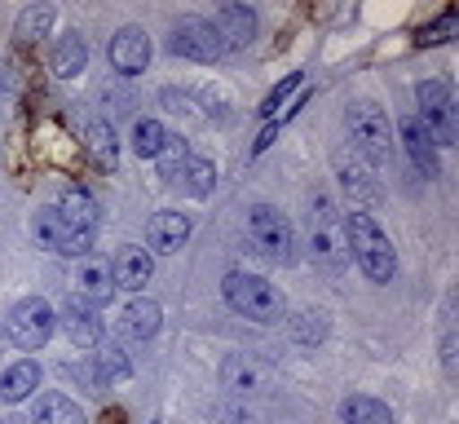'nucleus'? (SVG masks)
I'll return each instance as SVG.
<instances>
[{
  "mask_svg": "<svg viewBox=\"0 0 459 424\" xmlns=\"http://www.w3.org/2000/svg\"><path fill=\"white\" fill-rule=\"evenodd\" d=\"M160 102L177 111V116H195L199 111V98L195 93H186V89H160Z\"/></svg>",
  "mask_w": 459,
  "mask_h": 424,
  "instance_id": "473e14b6",
  "label": "nucleus"
},
{
  "mask_svg": "<svg viewBox=\"0 0 459 424\" xmlns=\"http://www.w3.org/2000/svg\"><path fill=\"white\" fill-rule=\"evenodd\" d=\"M84 151H89L93 164H102V169H115V164H119V146H115L111 120H89L84 124Z\"/></svg>",
  "mask_w": 459,
  "mask_h": 424,
  "instance_id": "393cba45",
  "label": "nucleus"
},
{
  "mask_svg": "<svg viewBox=\"0 0 459 424\" xmlns=\"http://www.w3.org/2000/svg\"><path fill=\"white\" fill-rule=\"evenodd\" d=\"M455 350H459V336H455V323H451V327H446V336H442V345H437V354H442V371H446V380H455V376H459Z\"/></svg>",
  "mask_w": 459,
  "mask_h": 424,
  "instance_id": "72a5a7b5",
  "label": "nucleus"
},
{
  "mask_svg": "<svg viewBox=\"0 0 459 424\" xmlns=\"http://www.w3.org/2000/svg\"><path fill=\"white\" fill-rule=\"evenodd\" d=\"M341 420L344 424H398L394 411L380 398H371V394H349L341 402Z\"/></svg>",
  "mask_w": 459,
  "mask_h": 424,
  "instance_id": "b1692460",
  "label": "nucleus"
},
{
  "mask_svg": "<svg viewBox=\"0 0 459 424\" xmlns=\"http://www.w3.org/2000/svg\"><path fill=\"white\" fill-rule=\"evenodd\" d=\"M341 190L358 203V212L362 208H376L380 199H385V190H380V182L362 169V164H341Z\"/></svg>",
  "mask_w": 459,
  "mask_h": 424,
  "instance_id": "4be33fe9",
  "label": "nucleus"
},
{
  "mask_svg": "<svg viewBox=\"0 0 459 424\" xmlns=\"http://www.w3.org/2000/svg\"><path fill=\"white\" fill-rule=\"evenodd\" d=\"M31 235H36V243H40L45 252H57V256H89V252H93V235L62 226V217H57L54 208H40V212L31 217Z\"/></svg>",
  "mask_w": 459,
  "mask_h": 424,
  "instance_id": "1a4fd4ad",
  "label": "nucleus"
},
{
  "mask_svg": "<svg viewBox=\"0 0 459 424\" xmlns=\"http://www.w3.org/2000/svg\"><path fill=\"white\" fill-rule=\"evenodd\" d=\"M54 18H57L54 4H27L18 13V36L22 40H45V36H54Z\"/></svg>",
  "mask_w": 459,
  "mask_h": 424,
  "instance_id": "cd10ccee",
  "label": "nucleus"
},
{
  "mask_svg": "<svg viewBox=\"0 0 459 424\" xmlns=\"http://www.w3.org/2000/svg\"><path fill=\"white\" fill-rule=\"evenodd\" d=\"M151 274H155V261H151L146 247H119V252H115V261H111L115 288H124V292H142V288L151 283Z\"/></svg>",
  "mask_w": 459,
  "mask_h": 424,
  "instance_id": "2eb2a0df",
  "label": "nucleus"
},
{
  "mask_svg": "<svg viewBox=\"0 0 459 424\" xmlns=\"http://www.w3.org/2000/svg\"><path fill=\"white\" fill-rule=\"evenodd\" d=\"M451 31H455V13H446L442 22H429V27L415 36V45H420V49H429V45H442V40H451Z\"/></svg>",
  "mask_w": 459,
  "mask_h": 424,
  "instance_id": "2f4dec72",
  "label": "nucleus"
},
{
  "mask_svg": "<svg viewBox=\"0 0 459 424\" xmlns=\"http://www.w3.org/2000/svg\"><path fill=\"white\" fill-rule=\"evenodd\" d=\"M0 89H4V62H0Z\"/></svg>",
  "mask_w": 459,
  "mask_h": 424,
  "instance_id": "c9c22d12",
  "label": "nucleus"
},
{
  "mask_svg": "<svg viewBox=\"0 0 459 424\" xmlns=\"http://www.w3.org/2000/svg\"><path fill=\"white\" fill-rule=\"evenodd\" d=\"M274 137H279V124H265V128H261V137L252 142V155H265V151L274 146Z\"/></svg>",
  "mask_w": 459,
  "mask_h": 424,
  "instance_id": "f704fd0d",
  "label": "nucleus"
},
{
  "mask_svg": "<svg viewBox=\"0 0 459 424\" xmlns=\"http://www.w3.org/2000/svg\"><path fill=\"white\" fill-rule=\"evenodd\" d=\"M186 239H190V217H186V212L164 208V212H155V217H151V226H146V247H151V252H160V256L181 252Z\"/></svg>",
  "mask_w": 459,
  "mask_h": 424,
  "instance_id": "4468645a",
  "label": "nucleus"
},
{
  "mask_svg": "<svg viewBox=\"0 0 459 424\" xmlns=\"http://www.w3.org/2000/svg\"><path fill=\"white\" fill-rule=\"evenodd\" d=\"M309 256L318 261L323 274H344V265H349L341 221H336V208L327 195H314V208H309Z\"/></svg>",
  "mask_w": 459,
  "mask_h": 424,
  "instance_id": "20e7f679",
  "label": "nucleus"
},
{
  "mask_svg": "<svg viewBox=\"0 0 459 424\" xmlns=\"http://www.w3.org/2000/svg\"><path fill=\"white\" fill-rule=\"evenodd\" d=\"M0 354H4V327H0Z\"/></svg>",
  "mask_w": 459,
  "mask_h": 424,
  "instance_id": "e433bc0d",
  "label": "nucleus"
},
{
  "mask_svg": "<svg viewBox=\"0 0 459 424\" xmlns=\"http://www.w3.org/2000/svg\"><path fill=\"white\" fill-rule=\"evenodd\" d=\"M54 305L45 297H22V301L9 309V327H4V341H13L22 354L31 350H45L54 341Z\"/></svg>",
  "mask_w": 459,
  "mask_h": 424,
  "instance_id": "39448f33",
  "label": "nucleus"
},
{
  "mask_svg": "<svg viewBox=\"0 0 459 424\" xmlns=\"http://www.w3.org/2000/svg\"><path fill=\"white\" fill-rule=\"evenodd\" d=\"M169 128L160 120H137L133 124V151L142 155V160H160V151L169 146Z\"/></svg>",
  "mask_w": 459,
  "mask_h": 424,
  "instance_id": "bb28decb",
  "label": "nucleus"
},
{
  "mask_svg": "<svg viewBox=\"0 0 459 424\" xmlns=\"http://www.w3.org/2000/svg\"><path fill=\"white\" fill-rule=\"evenodd\" d=\"M57 323H62L66 341L80 345V350H93L102 341V314H98V305H89L84 297H71V301L62 305Z\"/></svg>",
  "mask_w": 459,
  "mask_h": 424,
  "instance_id": "9b49d317",
  "label": "nucleus"
},
{
  "mask_svg": "<svg viewBox=\"0 0 459 424\" xmlns=\"http://www.w3.org/2000/svg\"><path fill=\"white\" fill-rule=\"evenodd\" d=\"M177 186H181L186 195H195V199H208V195L217 190V169H212V160L190 151V160L181 164V177H177Z\"/></svg>",
  "mask_w": 459,
  "mask_h": 424,
  "instance_id": "5701e85b",
  "label": "nucleus"
},
{
  "mask_svg": "<svg viewBox=\"0 0 459 424\" xmlns=\"http://www.w3.org/2000/svg\"><path fill=\"white\" fill-rule=\"evenodd\" d=\"M247 235H252V243H256V252H261V256L283 261V265L296 261V230H291V221H287L279 208L256 203V208H252V217H247Z\"/></svg>",
  "mask_w": 459,
  "mask_h": 424,
  "instance_id": "0eeeda50",
  "label": "nucleus"
},
{
  "mask_svg": "<svg viewBox=\"0 0 459 424\" xmlns=\"http://www.w3.org/2000/svg\"><path fill=\"white\" fill-rule=\"evenodd\" d=\"M36 389H40V363H31V359L13 363L0 376V402H9V407H18V402L31 398Z\"/></svg>",
  "mask_w": 459,
  "mask_h": 424,
  "instance_id": "412c9836",
  "label": "nucleus"
},
{
  "mask_svg": "<svg viewBox=\"0 0 459 424\" xmlns=\"http://www.w3.org/2000/svg\"><path fill=\"white\" fill-rule=\"evenodd\" d=\"M36 424H89V416H84L66 394H40V402H36Z\"/></svg>",
  "mask_w": 459,
  "mask_h": 424,
  "instance_id": "a878e982",
  "label": "nucleus"
},
{
  "mask_svg": "<svg viewBox=\"0 0 459 424\" xmlns=\"http://www.w3.org/2000/svg\"><path fill=\"white\" fill-rule=\"evenodd\" d=\"M133 341H155L160 336V327H164V309L160 301H146V297H137V301L124 305V323H119Z\"/></svg>",
  "mask_w": 459,
  "mask_h": 424,
  "instance_id": "6ab92c4d",
  "label": "nucleus"
},
{
  "mask_svg": "<svg viewBox=\"0 0 459 424\" xmlns=\"http://www.w3.org/2000/svg\"><path fill=\"white\" fill-rule=\"evenodd\" d=\"M89 66V40L80 31H66L54 40V75L57 80H75Z\"/></svg>",
  "mask_w": 459,
  "mask_h": 424,
  "instance_id": "aec40b11",
  "label": "nucleus"
},
{
  "mask_svg": "<svg viewBox=\"0 0 459 424\" xmlns=\"http://www.w3.org/2000/svg\"><path fill=\"white\" fill-rule=\"evenodd\" d=\"M296 89H300V71H296V75H287V80H279V84H274V89L265 93V102H261V120H265V116H274V111L283 107V102L291 98V93H296Z\"/></svg>",
  "mask_w": 459,
  "mask_h": 424,
  "instance_id": "7c9ffc66",
  "label": "nucleus"
},
{
  "mask_svg": "<svg viewBox=\"0 0 459 424\" xmlns=\"http://www.w3.org/2000/svg\"><path fill=\"white\" fill-rule=\"evenodd\" d=\"M111 66L119 75H142V71L151 66V36H146V27L128 22V27L115 31L111 36Z\"/></svg>",
  "mask_w": 459,
  "mask_h": 424,
  "instance_id": "9d476101",
  "label": "nucleus"
},
{
  "mask_svg": "<svg viewBox=\"0 0 459 424\" xmlns=\"http://www.w3.org/2000/svg\"><path fill=\"white\" fill-rule=\"evenodd\" d=\"M221 292H226L230 309H234V314H243V318H252V323H274V318L283 314V297H279V288H274V283H265L261 274L230 270L226 279H221Z\"/></svg>",
  "mask_w": 459,
  "mask_h": 424,
  "instance_id": "7ed1b4c3",
  "label": "nucleus"
},
{
  "mask_svg": "<svg viewBox=\"0 0 459 424\" xmlns=\"http://www.w3.org/2000/svg\"><path fill=\"white\" fill-rule=\"evenodd\" d=\"M169 49L186 62H221V54H226L208 18H181V22L172 27Z\"/></svg>",
  "mask_w": 459,
  "mask_h": 424,
  "instance_id": "6e6552de",
  "label": "nucleus"
},
{
  "mask_svg": "<svg viewBox=\"0 0 459 424\" xmlns=\"http://www.w3.org/2000/svg\"><path fill=\"white\" fill-rule=\"evenodd\" d=\"M212 31L221 40V49H247L252 36H256V9L252 4H221L217 18H212Z\"/></svg>",
  "mask_w": 459,
  "mask_h": 424,
  "instance_id": "ddd939ff",
  "label": "nucleus"
},
{
  "mask_svg": "<svg viewBox=\"0 0 459 424\" xmlns=\"http://www.w3.org/2000/svg\"><path fill=\"white\" fill-rule=\"evenodd\" d=\"M398 133H402V146H406V160H411L424 177H437V146H433V137L424 133V124L415 120V116H402Z\"/></svg>",
  "mask_w": 459,
  "mask_h": 424,
  "instance_id": "dca6fc26",
  "label": "nucleus"
},
{
  "mask_svg": "<svg viewBox=\"0 0 459 424\" xmlns=\"http://www.w3.org/2000/svg\"><path fill=\"white\" fill-rule=\"evenodd\" d=\"M341 235H344L349 261H353L371 283H394V274H398V252H394L389 235L380 230V221H376L371 212H344Z\"/></svg>",
  "mask_w": 459,
  "mask_h": 424,
  "instance_id": "f257e3e1",
  "label": "nucleus"
},
{
  "mask_svg": "<svg viewBox=\"0 0 459 424\" xmlns=\"http://www.w3.org/2000/svg\"><path fill=\"white\" fill-rule=\"evenodd\" d=\"M291 336H296L300 345H323V341H327V314H323V309H305V314H296Z\"/></svg>",
  "mask_w": 459,
  "mask_h": 424,
  "instance_id": "c85d7f7f",
  "label": "nucleus"
},
{
  "mask_svg": "<svg viewBox=\"0 0 459 424\" xmlns=\"http://www.w3.org/2000/svg\"><path fill=\"white\" fill-rule=\"evenodd\" d=\"M190 160V151H186V142L181 137H169V146L160 151V173H164V182L177 186V177H181V164Z\"/></svg>",
  "mask_w": 459,
  "mask_h": 424,
  "instance_id": "c756f323",
  "label": "nucleus"
},
{
  "mask_svg": "<svg viewBox=\"0 0 459 424\" xmlns=\"http://www.w3.org/2000/svg\"><path fill=\"white\" fill-rule=\"evenodd\" d=\"M344 133H349L353 151H358L367 164L385 169V164L394 160V128H389V116H385L376 102H349Z\"/></svg>",
  "mask_w": 459,
  "mask_h": 424,
  "instance_id": "f03ea898",
  "label": "nucleus"
},
{
  "mask_svg": "<svg viewBox=\"0 0 459 424\" xmlns=\"http://www.w3.org/2000/svg\"><path fill=\"white\" fill-rule=\"evenodd\" d=\"M221 385L234 398H256L270 385V371H265V363L256 354H230L221 363Z\"/></svg>",
  "mask_w": 459,
  "mask_h": 424,
  "instance_id": "f8f14e48",
  "label": "nucleus"
},
{
  "mask_svg": "<svg viewBox=\"0 0 459 424\" xmlns=\"http://www.w3.org/2000/svg\"><path fill=\"white\" fill-rule=\"evenodd\" d=\"M415 102H420V116L415 120L424 124V133L433 137V146H455V93L446 80H424L415 89Z\"/></svg>",
  "mask_w": 459,
  "mask_h": 424,
  "instance_id": "423d86ee",
  "label": "nucleus"
},
{
  "mask_svg": "<svg viewBox=\"0 0 459 424\" xmlns=\"http://www.w3.org/2000/svg\"><path fill=\"white\" fill-rule=\"evenodd\" d=\"M75 283H80V297L89 305H107L115 297V279H111V261H98V256H84L80 270H75Z\"/></svg>",
  "mask_w": 459,
  "mask_h": 424,
  "instance_id": "a211bd4d",
  "label": "nucleus"
},
{
  "mask_svg": "<svg viewBox=\"0 0 459 424\" xmlns=\"http://www.w3.org/2000/svg\"><path fill=\"white\" fill-rule=\"evenodd\" d=\"M54 212L62 217V226H71V230H89L93 235V226H98V199L89 190H80V186H66L62 190Z\"/></svg>",
  "mask_w": 459,
  "mask_h": 424,
  "instance_id": "f3484780",
  "label": "nucleus"
}]
</instances>
